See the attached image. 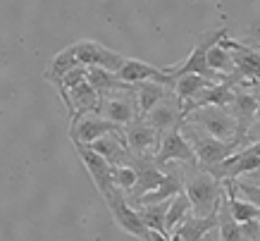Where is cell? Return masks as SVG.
I'll return each instance as SVG.
<instances>
[{
  "mask_svg": "<svg viewBox=\"0 0 260 241\" xmlns=\"http://www.w3.org/2000/svg\"><path fill=\"white\" fill-rule=\"evenodd\" d=\"M143 119L158 134H162V132L167 134L177 125H181V122H184V112H181V103H179V98H177V94L170 91V96H167L165 101L158 103Z\"/></svg>",
  "mask_w": 260,
  "mask_h": 241,
  "instance_id": "cell-15",
  "label": "cell"
},
{
  "mask_svg": "<svg viewBox=\"0 0 260 241\" xmlns=\"http://www.w3.org/2000/svg\"><path fill=\"white\" fill-rule=\"evenodd\" d=\"M103 201L108 203V208H110V213H112V220L117 222L119 229H124L126 234H132V236H136V239H141V241L153 239V232L146 227V222H143L141 215H139V210H134L129 205V201L124 198V191H122V189H115V191H112L110 196H105Z\"/></svg>",
  "mask_w": 260,
  "mask_h": 241,
  "instance_id": "cell-6",
  "label": "cell"
},
{
  "mask_svg": "<svg viewBox=\"0 0 260 241\" xmlns=\"http://www.w3.org/2000/svg\"><path fill=\"white\" fill-rule=\"evenodd\" d=\"M186 119H189V125L203 129L205 134H210L215 139L234 141V143H237V119L232 115V110L208 105V108H201V110H196V112H191Z\"/></svg>",
  "mask_w": 260,
  "mask_h": 241,
  "instance_id": "cell-5",
  "label": "cell"
},
{
  "mask_svg": "<svg viewBox=\"0 0 260 241\" xmlns=\"http://www.w3.org/2000/svg\"><path fill=\"white\" fill-rule=\"evenodd\" d=\"M220 210H222V205L217 210H213L210 215H205V218H198V215L191 213L189 218L174 229V239L177 241H203L213 229L220 227Z\"/></svg>",
  "mask_w": 260,
  "mask_h": 241,
  "instance_id": "cell-16",
  "label": "cell"
},
{
  "mask_svg": "<svg viewBox=\"0 0 260 241\" xmlns=\"http://www.w3.org/2000/svg\"><path fill=\"white\" fill-rule=\"evenodd\" d=\"M208 65H210V70L217 72V74H229V77H232V72H234V57H232V53H229L227 48H222L220 43L208 50Z\"/></svg>",
  "mask_w": 260,
  "mask_h": 241,
  "instance_id": "cell-26",
  "label": "cell"
},
{
  "mask_svg": "<svg viewBox=\"0 0 260 241\" xmlns=\"http://www.w3.org/2000/svg\"><path fill=\"white\" fill-rule=\"evenodd\" d=\"M222 189H224L222 179H217L215 174L203 170V167L198 172H191L189 177H186L184 191H186L191 205H193V215L205 218V215H210L213 210L220 208L222 201H224Z\"/></svg>",
  "mask_w": 260,
  "mask_h": 241,
  "instance_id": "cell-1",
  "label": "cell"
},
{
  "mask_svg": "<svg viewBox=\"0 0 260 241\" xmlns=\"http://www.w3.org/2000/svg\"><path fill=\"white\" fill-rule=\"evenodd\" d=\"M172 201V198H170ZM170 201H162V203H153V205H141L139 208V215L141 220L146 222L150 232H162L167 234V210H170Z\"/></svg>",
  "mask_w": 260,
  "mask_h": 241,
  "instance_id": "cell-23",
  "label": "cell"
},
{
  "mask_svg": "<svg viewBox=\"0 0 260 241\" xmlns=\"http://www.w3.org/2000/svg\"><path fill=\"white\" fill-rule=\"evenodd\" d=\"M150 241H177V239H172L170 234H162V232H153V239Z\"/></svg>",
  "mask_w": 260,
  "mask_h": 241,
  "instance_id": "cell-32",
  "label": "cell"
},
{
  "mask_svg": "<svg viewBox=\"0 0 260 241\" xmlns=\"http://www.w3.org/2000/svg\"><path fill=\"white\" fill-rule=\"evenodd\" d=\"M220 241H244L241 234V225L232 218V210L227 205V198L222 201V210H220Z\"/></svg>",
  "mask_w": 260,
  "mask_h": 241,
  "instance_id": "cell-25",
  "label": "cell"
},
{
  "mask_svg": "<svg viewBox=\"0 0 260 241\" xmlns=\"http://www.w3.org/2000/svg\"><path fill=\"white\" fill-rule=\"evenodd\" d=\"M122 132V127L105 119V117L95 115V112H88V115L79 117V119H72V127H70V136L74 143H86L91 146L93 141L108 136V134H117Z\"/></svg>",
  "mask_w": 260,
  "mask_h": 241,
  "instance_id": "cell-12",
  "label": "cell"
},
{
  "mask_svg": "<svg viewBox=\"0 0 260 241\" xmlns=\"http://www.w3.org/2000/svg\"><path fill=\"white\" fill-rule=\"evenodd\" d=\"M134 170L136 174H139V182H136L134 191H132V203H136L139 198H143L146 194H150V191H155V189L162 184V179H165V172H160V167L155 163H150L148 158L139 156L134 160Z\"/></svg>",
  "mask_w": 260,
  "mask_h": 241,
  "instance_id": "cell-18",
  "label": "cell"
},
{
  "mask_svg": "<svg viewBox=\"0 0 260 241\" xmlns=\"http://www.w3.org/2000/svg\"><path fill=\"white\" fill-rule=\"evenodd\" d=\"M251 88H255V94H258V115H255V125H253L251 134H248V141L255 139V134L260 132V81H255V84H251Z\"/></svg>",
  "mask_w": 260,
  "mask_h": 241,
  "instance_id": "cell-30",
  "label": "cell"
},
{
  "mask_svg": "<svg viewBox=\"0 0 260 241\" xmlns=\"http://www.w3.org/2000/svg\"><path fill=\"white\" fill-rule=\"evenodd\" d=\"M184 127H186V132H184L186 139L191 141V146L196 150L198 165L208 172L241 150V146H237L234 141H220V139H215V136H210V134H205L203 129L193 127V125H184Z\"/></svg>",
  "mask_w": 260,
  "mask_h": 241,
  "instance_id": "cell-3",
  "label": "cell"
},
{
  "mask_svg": "<svg viewBox=\"0 0 260 241\" xmlns=\"http://www.w3.org/2000/svg\"><path fill=\"white\" fill-rule=\"evenodd\" d=\"M258 167H260V139L253 141L251 146L241 148L232 158H227L222 165L213 167L210 174H215L217 179H239V177H244V174L255 172Z\"/></svg>",
  "mask_w": 260,
  "mask_h": 241,
  "instance_id": "cell-11",
  "label": "cell"
},
{
  "mask_svg": "<svg viewBox=\"0 0 260 241\" xmlns=\"http://www.w3.org/2000/svg\"><path fill=\"white\" fill-rule=\"evenodd\" d=\"M241 234H244V241H255L260 234V220L244 222V225H241Z\"/></svg>",
  "mask_w": 260,
  "mask_h": 241,
  "instance_id": "cell-29",
  "label": "cell"
},
{
  "mask_svg": "<svg viewBox=\"0 0 260 241\" xmlns=\"http://www.w3.org/2000/svg\"><path fill=\"white\" fill-rule=\"evenodd\" d=\"M191 213H193V205H191L186 191H181L179 196H174L172 201H170V210H167V222H165L167 234H174V229L189 218Z\"/></svg>",
  "mask_w": 260,
  "mask_h": 241,
  "instance_id": "cell-24",
  "label": "cell"
},
{
  "mask_svg": "<svg viewBox=\"0 0 260 241\" xmlns=\"http://www.w3.org/2000/svg\"><path fill=\"white\" fill-rule=\"evenodd\" d=\"M229 32L224 29V26H220V29H215V32H205L198 36V43L193 48H191L189 57L184 60L181 65H177V67H165L170 74H172L174 79L181 77V74H201V77L210 79L213 84H220L217 79H220V74L217 72L210 70V65H208V50L213 46H217L222 39H227Z\"/></svg>",
  "mask_w": 260,
  "mask_h": 241,
  "instance_id": "cell-2",
  "label": "cell"
},
{
  "mask_svg": "<svg viewBox=\"0 0 260 241\" xmlns=\"http://www.w3.org/2000/svg\"><path fill=\"white\" fill-rule=\"evenodd\" d=\"M112 177H115V184L117 189H122L124 194H132L136 187V182H139V174L132 165H117L115 170H112Z\"/></svg>",
  "mask_w": 260,
  "mask_h": 241,
  "instance_id": "cell-27",
  "label": "cell"
},
{
  "mask_svg": "<svg viewBox=\"0 0 260 241\" xmlns=\"http://www.w3.org/2000/svg\"><path fill=\"white\" fill-rule=\"evenodd\" d=\"M222 48H227L232 57H234V74L227 77V81L232 86H251L255 81H260V50L246 46L241 41L234 39H222Z\"/></svg>",
  "mask_w": 260,
  "mask_h": 241,
  "instance_id": "cell-4",
  "label": "cell"
},
{
  "mask_svg": "<svg viewBox=\"0 0 260 241\" xmlns=\"http://www.w3.org/2000/svg\"><path fill=\"white\" fill-rule=\"evenodd\" d=\"M246 182H251V184H258L260 187V167L255 172H251V174H246Z\"/></svg>",
  "mask_w": 260,
  "mask_h": 241,
  "instance_id": "cell-31",
  "label": "cell"
},
{
  "mask_svg": "<svg viewBox=\"0 0 260 241\" xmlns=\"http://www.w3.org/2000/svg\"><path fill=\"white\" fill-rule=\"evenodd\" d=\"M72 48L77 53L79 65H84V67H103L112 74H119V70L126 63V57H122L117 50L103 46L98 41H77V43H72Z\"/></svg>",
  "mask_w": 260,
  "mask_h": 241,
  "instance_id": "cell-9",
  "label": "cell"
},
{
  "mask_svg": "<svg viewBox=\"0 0 260 241\" xmlns=\"http://www.w3.org/2000/svg\"><path fill=\"white\" fill-rule=\"evenodd\" d=\"M191 3H198V0H191Z\"/></svg>",
  "mask_w": 260,
  "mask_h": 241,
  "instance_id": "cell-34",
  "label": "cell"
},
{
  "mask_svg": "<svg viewBox=\"0 0 260 241\" xmlns=\"http://www.w3.org/2000/svg\"><path fill=\"white\" fill-rule=\"evenodd\" d=\"M77 67H79L77 53H74V48L72 46H67L64 50H60V53L50 60L48 70L43 72V77H46V81H50V84L57 88V86L64 81V77H67L72 70H77Z\"/></svg>",
  "mask_w": 260,
  "mask_h": 241,
  "instance_id": "cell-20",
  "label": "cell"
},
{
  "mask_svg": "<svg viewBox=\"0 0 260 241\" xmlns=\"http://www.w3.org/2000/svg\"><path fill=\"white\" fill-rule=\"evenodd\" d=\"M98 115L105 117V119H110L115 125H132L139 119V101H136V91L126 96H112L108 101L101 103V110H98Z\"/></svg>",
  "mask_w": 260,
  "mask_h": 241,
  "instance_id": "cell-14",
  "label": "cell"
},
{
  "mask_svg": "<svg viewBox=\"0 0 260 241\" xmlns=\"http://www.w3.org/2000/svg\"><path fill=\"white\" fill-rule=\"evenodd\" d=\"M181 127H184V122L177 125L174 129H170L160 139V148H158V153H155V158H153V163L158 165V167H162L167 163H184V165H191V167L198 165L196 150L191 146V141L186 139V134L181 132Z\"/></svg>",
  "mask_w": 260,
  "mask_h": 241,
  "instance_id": "cell-7",
  "label": "cell"
},
{
  "mask_svg": "<svg viewBox=\"0 0 260 241\" xmlns=\"http://www.w3.org/2000/svg\"><path fill=\"white\" fill-rule=\"evenodd\" d=\"M232 115L237 119V143L248 146V134H251L253 125H255V115H258V94L251 91V86H234Z\"/></svg>",
  "mask_w": 260,
  "mask_h": 241,
  "instance_id": "cell-8",
  "label": "cell"
},
{
  "mask_svg": "<svg viewBox=\"0 0 260 241\" xmlns=\"http://www.w3.org/2000/svg\"><path fill=\"white\" fill-rule=\"evenodd\" d=\"M126 146L134 156H146L150 148H160V134L146 122V119H136L124 129Z\"/></svg>",
  "mask_w": 260,
  "mask_h": 241,
  "instance_id": "cell-17",
  "label": "cell"
},
{
  "mask_svg": "<svg viewBox=\"0 0 260 241\" xmlns=\"http://www.w3.org/2000/svg\"><path fill=\"white\" fill-rule=\"evenodd\" d=\"M234 187L241 196H244L246 201H251L255 208H260V187L258 184H251V182H246V179H234Z\"/></svg>",
  "mask_w": 260,
  "mask_h": 241,
  "instance_id": "cell-28",
  "label": "cell"
},
{
  "mask_svg": "<svg viewBox=\"0 0 260 241\" xmlns=\"http://www.w3.org/2000/svg\"><path fill=\"white\" fill-rule=\"evenodd\" d=\"M210 84H213V81L201 77V74H181V77L174 79V94H177V98H179L181 105H186V103H191L201 91H203V88H208Z\"/></svg>",
  "mask_w": 260,
  "mask_h": 241,
  "instance_id": "cell-22",
  "label": "cell"
},
{
  "mask_svg": "<svg viewBox=\"0 0 260 241\" xmlns=\"http://www.w3.org/2000/svg\"><path fill=\"white\" fill-rule=\"evenodd\" d=\"M203 241H213V239H210V234H208V236H205V239Z\"/></svg>",
  "mask_w": 260,
  "mask_h": 241,
  "instance_id": "cell-33",
  "label": "cell"
},
{
  "mask_svg": "<svg viewBox=\"0 0 260 241\" xmlns=\"http://www.w3.org/2000/svg\"><path fill=\"white\" fill-rule=\"evenodd\" d=\"M124 84H143V81H155V84L170 86L174 91V77L165 67H155V65H148L143 60H136V57H126L124 67L119 70L117 74Z\"/></svg>",
  "mask_w": 260,
  "mask_h": 241,
  "instance_id": "cell-13",
  "label": "cell"
},
{
  "mask_svg": "<svg viewBox=\"0 0 260 241\" xmlns=\"http://www.w3.org/2000/svg\"><path fill=\"white\" fill-rule=\"evenodd\" d=\"M74 148H77V153H79L81 163H84V167L88 170V174H91V179H93L95 189H98V194L105 198V196H110L115 189H117V184H115V177H112V167L105 158L101 156V153H95L93 148H88L86 143H74Z\"/></svg>",
  "mask_w": 260,
  "mask_h": 241,
  "instance_id": "cell-10",
  "label": "cell"
},
{
  "mask_svg": "<svg viewBox=\"0 0 260 241\" xmlns=\"http://www.w3.org/2000/svg\"><path fill=\"white\" fill-rule=\"evenodd\" d=\"M184 184H186V179H184L181 170L167 172L165 179H162V184H160L155 191H150V194H146L143 198H139L136 205L141 208V205H153V203L170 201V198H174V196H179L181 191H184Z\"/></svg>",
  "mask_w": 260,
  "mask_h": 241,
  "instance_id": "cell-19",
  "label": "cell"
},
{
  "mask_svg": "<svg viewBox=\"0 0 260 241\" xmlns=\"http://www.w3.org/2000/svg\"><path fill=\"white\" fill-rule=\"evenodd\" d=\"M170 86L155 84V81H143V84H136V101H139V119L148 115L150 110L155 108L158 103H162L170 96L167 91Z\"/></svg>",
  "mask_w": 260,
  "mask_h": 241,
  "instance_id": "cell-21",
  "label": "cell"
}]
</instances>
